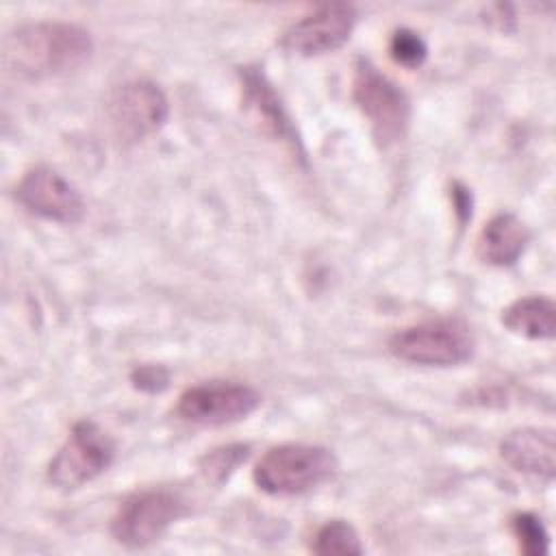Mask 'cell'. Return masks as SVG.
Listing matches in <instances>:
<instances>
[{
  "instance_id": "obj_14",
  "label": "cell",
  "mask_w": 556,
  "mask_h": 556,
  "mask_svg": "<svg viewBox=\"0 0 556 556\" xmlns=\"http://www.w3.org/2000/svg\"><path fill=\"white\" fill-rule=\"evenodd\" d=\"M502 324L526 339H552L556 330V306L545 295L519 298L504 308Z\"/></svg>"
},
{
  "instance_id": "obj_12",
  "label": "cell",
  "mask_w": 556,
  "mask_h": 556,
  "mask_svg": "<svg viewBox=\"0 0 556 556\" xmlns=\"http://www.w3.org/2000/svg\"><path fill=\"white\" fill-rule=\"evenodd\" d=\"M241 87H243V111L250 119L267 135L285 141H295L293 126L287 117V111L276 96L274 87L265 78L263 72L256 67H245L241 72Z\"/></svg>"
},
{
  "instance_id": "obj_1",
  "label": "cell",
  "mask_w": 556,
  "mask_h": 556,
  "mask_svg": "<svg viewBox=\"0 0 556 556\" xmlns=\"http://www.w3.org/2000/svg\"><path fill=\"white\" fill-rule=\"evenodd\" d=\"M93 50L89 33L67 22H35L7 35L4 67L20 78H48L80 67Z\"/></svg>"
},
{
  "instance_id": "obj_20",
  "label": "cell",
  "mask_w": 556,
  "mask_h": 556,
  "mask_svg": "<svg viewBox=\"0 0 556 556\" xmlns=\"http://www.w3.org/2000/svg\"><path fill=\"white\" fill-rule=\"evenodd\" d=\"M452 195H454L456 213L460 215V219H463V222L469 219V217H471V195H469V191H467L465 187H460V185H454Z\"/></svg>"
},
{
  "instance_id": "obj_16",
  "label": "cell",
  "mask_w": 556,
  "mask_h": 556,
  "mask_svg": "<svg viewBox=\"0 0 556 556\" xmlns=\"http://www.w3.org/2000/svg\"><path fill=\"white\" fill-rule=\"evenodd\" d=\"M519 549L526 556H545L549 549V534L541 519L532 513H517L510 519Z\"/></svg>"
},
{
  "instance_id": "obj_2",
  "label": "cell",
  "mask_w": 556,
  "mask_h": 556,
  "mask_svg": "<svg viewBox=\"0 0 556 556\" xmlns=\"http://www.w3.org/2000/svg\"><path fill=\"white\" fill-rule=\"evenodd\" d=\"M337 471L330 450L308 443H285L269 447L254 467V482L269 495L306 493Z\"/></svg>"
},
{
  "instance_id": "obj_5",
  "label": "cell",
  "mask_w": 556,
  "mask_h": 556,
  "mask_svg": "<svg viewBox=\"0 0 556 556\" xmlns=\"http://www.w3.org/2000/svg\"><path fill=\"white\" fill-rule=\"evenodd\" d=\"M115 458V441L96 421L83 419L74 424L65 443L48 465V480L63 491H74L100 473Z\"/></svg>"
},
{
  "instance_id": "obj_13",
  "label": "cell",
  "mask_w": 556,
  "mask_h": 556,
  "mask_svg": "<svg viewBox=\"0 0 556 556\" xmlns=\"http://www.w3.org/2000/svg\"><path fill=\"white\" fill-rule=\"evenodd\" d=\"M528 237V228L517 215L500 213L482 226L476 243L478 256L489 265H513L521 256Z\"/></svg>"
},
{
  "instance_id": "obj_10",
  "label": "cell",
  "mask_w": 556,
  "mask_h": 556,
  "mask_svg": "<svg viewBox=\"0 0 556 556\" xmlns=\"http://www.w3.org/2000/svg\"><path fill=\"white\" fill-rule=\"evenodd\" d=\"M15 198L30 213L61 224H74L85 213L78 189L59 172L43 165L24 174L15 189Z\"/></svg>"
},
{
  "instance_id": "obj_15",
  "label": "cell",
  "mask_w": 556,
  "mask_h": 556,
  "mask_svg": "<svg viewBox=\"0 0 556 556\" xmlns=\"http://www.w3.org/2000/svg\"><path fill=\"white\" fill-rule=\"evenodd\" d=\"M311 552L319 556H358L363 554V543L352 523L332 519L317 528L311 541Z\"/></svg>"
},
{
  "instance_id": "obj_3",
  "label": "cell",
  "mask_w": 556,
  "mask_h": 556,
  "mask_svg": "<svg viewBox=\"0 0 556 556\" xmlns=\"http://www.w3.org/2000/svg\"><path fill=\"white\" fill-rule=\"evenodd\" d=\"M352 98L382 146L404 137L410 119L408 96L367 59H358L354 65Z\"/></svg>"
},
{
  "instance_id": "obj_9",
  "label": "cell",
  "mask_w": 556,
  "mask_h": 556,
  "mask_svg": "<svg viewBox=\"0 0 556 556\" xmlns=\"http://www.w3.org/2000/svg\"><path fill=\"white\" fill-rule=\"evenodd\" d=\"M356 22V11L350 4H324L293 22L280 39V46L293 54L313 56L341 48Z\"/></svg>"
},
{
  "instance_id": "obj_8",
  "label": "cell",
  "mask_w": 556,
  "mask_h": 556,
  "mask_svg": "<svg viewBox=\"0 0 556 556\" xmlns=\"http://www.w3.org/2000/svg\"><path fill=\"white\" fill-rule=\"evenodd\" d=\"M261 402V395L241 382L211 380L189 387L178 397V415L200 426H224L245 419Z\"/></svg>"
},
{
  "instance_id": "obj_19",
  "label": "cell",
  "mask_w": 556,
  "mask_h": 556,
  "mask_svg": "<svg viewBox=\"0 0 556 556\" xmlns=\"http://www.w3.org/2000/svg\"><path fill=\"white\" fill-rule=\"evenodd\" d=\"M167 371L156 365H143L132 371L135 387L143 391H161L163 387H167Z\"/></svg>"
},
{
  "instance_id": "obj_11",
  "label": "cell",
  "mask_w": 556,
  "mask_h": 556,
  "mask_svg": "<svg viewBox=\"0 0 556 556\" xmlns=\"http://www.w3.org/2000/svg\"><path fill=\"white\" fill-rule=\"evenodd\" d=\"M554 432L549 428H517L500 443L506 465L547 482L554 478Z\"/></svg>"
},
{
  "instance_id": "obj_17",
  "label": "cell",
  "mask_w": 556,
  "mask_h": 556,
  "mask_svg": "<svg viewBox=\"0 0 556 556\" xmlns=\"http://www.w3.org/2000/svg\"><path fill=\"white\" fill-rule=\"evenodd\" d=\"M248 458V445H224L217 450H211L202 463L200 469L206 478H213L217 482L226 480L243 460Z\"/></svg>"
},
{
  "instance_id": "obj_6",
  "label": "cell",
  "mask_w": 556,
  "mask_h": 556,
  "mask_svg": "<svg viewBox=\"0 0 556 556\" xmlns=\"http://www.w3.org/2000/svg\"><path fill=\"white\" fill-rule=\"evenodd\" d=\"M185 500L169 489H146L128 495L111 519V534L126 547H146L185 515Z\"/></svg>"
},
{
  "instance_id": "obj_4",
  "label": "cell",
  "mask_w": 556,
  "mask_h": 556,
  "mask_svg": "<svg viewBox=\"0 0 556 556\" xmlns=\"http://www.w3.org/2000/svg\"><path fill=\"white\" fill-rule=\"evenodd\" d=\"M389 350L406 363L452 367L473 354V337L458 319H428L397 330L389 339Z\"/></svg>"
},
{
  "instance_id": "obj_18",
  "label": "cell",
  "mask_w": 556,
  "mask_h": 556,
  "mask_svg": "<svg viewBox=\"0 0 556 556\" xmlns=\"http://www.w3.org/2000/svg\"><path fill=\"white\" fill-rule=\"evenodd\" d=\"M389 52H391V56H393L395 63H400V65H404V67H417V65L424 63L428 48H426L424 39H421L415 30L397 28V30L391 35Z\"/></svg>"
},
{
  "instance_id": "obj_7",
  "label": "cell",
  "mask_w": 556,
  "mask_h": 556,
  "mask_svg": "<svg viewBox=\"0 0 556 556\" xmlns=\"http://www.w3.org/2000/svg\"><path fill=\"white\" fill-rule=\"evenodd\" d=\"M106 111L115 137L135 143L163 128L169 102L156 83L139 78L119 85L111 93Z\"/></svg>"
}]
</instances>
